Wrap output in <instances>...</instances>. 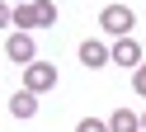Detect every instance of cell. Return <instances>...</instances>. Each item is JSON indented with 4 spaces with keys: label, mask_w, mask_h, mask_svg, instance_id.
Listing matches in <instances>:
<instances>
[{
    "label": "cell",
    "mask_w": 146,
    "mask_h": 132,
    "mask_svg": "<svg viewBox=\"0 0 146 132\" xmlns=\"http://www.w3.org/2000/svg\"><path fill=\"white\" fill-rule=\"evenodd\" d=\"M99 28H104L108 38H127V33L137 28L132 5H104V9H99Z\"/></svg>",
    "instance_id": "6da1fadb"
},
{
    "label": "cell",
    "mask_w": 146,
    "mask_h": 132,
    "mask_svg": "<svg viewBox=\"0 0 146 132\" xmlns=\"http://www.w3.org/2000/svg\"><path fill=\"white\" fill-rule=\"evenodd\" d=\"M24 90H33V94H47V90H57V61H29L24 66Z\"/></svg>",
    "instance_id": "7a4b0ae2"
},
{
    "label": "cell",
    "mask_w": 146,
    "mask_h": 132,
    "mask_svg": "<svg viewBox=\"0 0 146 132\" xmlns=\"http://www.w3.org/2000/svg\"><path fill=\"white\" fill-rule=\"evenodd\" d=\"M113 66H127V71L146 66V52H141V43H137L132 33H127V38H113Z\"/></svg>",
    "instance_id": "3957f363"
},
{
    "label": "cell",
    "mask_w": 146,
    "mask_h": 132,
    "mask_svg": "<svg viewBox=\"0 0 146 132\" xmlns=\"http://www.w3.org/2000/svg\"><path fill=\"white\" fill-rule=\"evenodd\" d=\"M5 57H10L14 66H29V61H38L33 33H10V38H5Z\"/></svg>",
    "instance_id": "277c9868"
},
{
    "label": "cell",
    "mask_w": 146,
    "mask_h": 132,
    "mask_svg": "<svg viewBox=\"0 0 146 132\" xmlns=\"http://www.w3.org/2000/svg\"><path fill=\"white\" fill-rule=\"evenodd\" d=\"M76 57H80V66L99 71V66H108V61H113V47H108V43H99V38H85V43L76 47Z\"/></svg>",
    "instance_id": "5b68a950"
},
{
    "label": "cell",
    "mask_w": 146,
    "mask_h": 132,
    "mask_svg": "<svg viewBox=\"0 0 146 132\" xmlns=\"http://www.w3.org/2000/svg\"><path fill=\"white\" fill-rule=\"evenodd\" d=\"M5 109H10V118H33V113H38V94L33 90H14Z\"/></svg>",
    "instance_id": "8992f818"
},
{
    "label": "cell",
    "mask_w": 146,
    "mask_h": 132,
    "mask_svg": "<svg viewBox=\"0 0 146 132\" xmlns=\"http://www.w3.org/2000/svg\"><path fill=\"white\" fill-rule=\"evenodd\" d=\"M108 127H113V132H141V113H132V109L123 104V109L108 113Z\"/></svg>",
    "instance_id": "52a82bcc"
},
{
    "label": "cell",
    "mask_w": 146,
    "mask_h": 132,
    "mask_svg": "<svg viewBox=\"0 0 146 132\" xmlns=\"http://www.w3.org/2000/svg\"><path fill=\"white\" fill-rule=\"evenodd\" d=\"M10 28H19V33L38 28V9L33 5H10Z\"/></svg>",
    "instance_id": "ba28073f"
},
{
    "label": "cell",
    "mask_w": 146,
    "mask_h": 132,
    "mask_svg": "<svg viewBox=\"0 0 146 132\" xmlns=\"http://www.w3.org/2000/svg\"><path fill=\"white\" fill-rule=\"evenodd\" d=\"M33 9H38V28H57V5L52 0H33Z\"/></svg>",
    "instance_id": "9c48e42d"
},
{
    "label": "cell",
    "mask_w": 146,
    "mask_h": 132,
    "mask_svg": "<svg viewBox=\"0 0 146 132\" xmlns=\"http://www.w3.org/2000/svg\"><path fill=\"white\" fill-rule=\"evenodd\" d=\"M76 132H113V127H108L104 118H80V123H76Z\"/></svg>",
    "instance_id": "30bf717a"
},
{
    "label": "cell",
    "mask_w": 146,
    "mask_h": 132,
    "mask_svg": "<svg viewBox=\"0 0 146 132\" xmlns=\"http://www.w3.org/2000/svg\"><path fill=\"white\" fill-rule=\"evenodd\" d=\"M132 90L146 99V66H137V71H132Z\"/></svg>",
    "instance_id": "8fae6325"
},
{
    "label": "cell",
    "mask_w": 146,
    "mask_h": 132,
    "mask_svg": "<svg viewBox=\"0 0 146 132\" xmlns=\"http://www.w3.org/2000/svg\"><path fill=\"white\" fill-rule=\"evenodd\" d=\"M10 5H33V0H10Z\"/></svg>",
    "instance_id": "7c38bea8"
},
{
    "label": "cell",
    "mask_w": 146,
    "mask_h": 132,
    "mask_svg": "<svg viewBox=\"0 0 146 132\" xmlns=\"http://www.w3.org/2000/svg\"><path fill=\"white\" fill-rule=\"evenodd\" d=\"M141 132H146V113H141Z\"/></svg>",
    "instance_id": "4fadbf2b"
}]
</instances>
